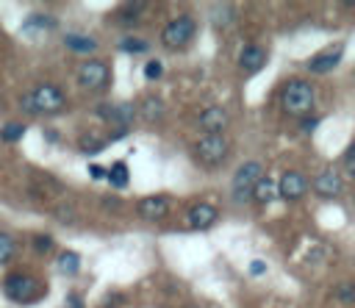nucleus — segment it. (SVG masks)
Here are the masks:
<instances>
[{
    "instance_id": "obj_9",
    "label": "nucleus",
    "mask_w": 355,
    "mask_h": 308,
    "mask_svg": "<svg viewBox=\"0 0 355 308\" xmlns=\"http://www.w3.org/2000/svg\"><path fill=\"white\" fill-rule=\"evenodd\" d=\"M341 58H344V44H333V47H324V50L313 53V55L305 61V67H308V72H313V75H327V72H333V69L341 64Z\"/></svg>"
},
{
    "instance_id": "obj_1",
    "label": "nucleus",
    "mask_w": 355,
    "mask_h": 308,
    "mask_svg": "<svg viewBox=\"0 0 355 308\" xmlns=\"http://www.w3.org/2000/svg\"><path fill=\"white\" fill-rule=\"evenodd\" d=\"M67 105H69L67 94L53 83H39V86H33L31 92H25L19 97V108L28 111V114H36V117L61 114V111H67Z\"/></svg>"
},
{
    "instance_id": "obj_35",
    "label": "nucleus",
    "mask_w": 355,
    "mask_h": 308,
    "mask_svg": "<svg viewBox=\"0 0 355 308\" xmlns=\"http://www.w3.org/2000/svg\"><path fill=\"white\" fill-rule=\"evenodd\" d=\"M263 272H266V264H263L261 258L250 261V275H263Z\"/></svg>"
},
{
    "instance_id": "obj_11",
    "label": "nucleus",
    "mask_w": 355,
    "mask_h": 308,
    "mask_svg": "<svg viewBox=\"0 0 355 308\" xmlns=\"http://www.w3.org/2000/svg\"><path fill=\"white\" fill-rule=\"evenodd\" d=\"M308 189H311V180H308L302 172H297V169L283 172L280 183H277V191H280V197H283L286 203H297V200H302V197L308 194Z\"/></svg>"
},
{
    "instance_id": "obj_5",
    "label": "nucleus",
    "mask_w": 355,
    "mask_h": 308,
    "mask_svg": "<svg viewBox=\"0 0 355 308\" xmlns=\"http://www.w3.org/2000/svg\"><path fill=\"white\" fill-rule=\"evenodd\" d=\"M227 153H230V142H227L225 136H205V133H202V136L194 142V147H191L194 161H197L200 166H205V169L219 166V164L227 158Z\"/></svg>"
},
{
    "instance_id": "obj_26",
    "label": "nucleus",
    "mask_w": 355,
    "mask_h": 308,
    "mask_svg": "<svg viewBox=\"0 0 355 308\" xmlns=\"http://www.w3.org/2000/svg\"><path fill=\"white\" fill-rule=\"evenodd\" d=\"M22 136H25V125H22V122H6V125L0 128V139H3L6 144L19 142Z\"/></svg>"
},
{
    "instance_id": "obj_6",
    "label": "nucleus",
    "mask_w": 355,
    "mask_h": 308,
    "mask_svg": "<svg viewBox=\"0 0 355 308\" xmlns=\"http://www.w3.org/2000/svg\"><path fill=\"white\" fill-rule=\"evenodd\" d=\"M194 31H197L194 17L178 14V17H172V19L161 28V44L169 47V50H183V47L194 39Z\"/></svg>"
},
{
    "instance_id": "obj_7",
    "label": "nucleus",
    "mask_w": 355,
    "mask_h": 308,
    "mask_svg": "<svg viewBox=\"0 0 355 308\" xmlns=\"http://www.w3.org/2000/svg\"><path fill=\"white\" fill-rule=\"evenodd\" d=\"M75 80H78V86L86 89V92H100V89H105V86L111 83V67H108V61H103V58L83 61V64L78 67V72H75Z\"/></svg>"
},
{
    "instance_id": "obj_30",
    "label": "nucleus",
    "mask_w": 355,
    "mask_h": 308,
    "mask_svg": "<svg viewBox=\"0 0 355 308\" xmlns=\"http://www.w3.org/2000/svg\"><path fill=\"white\" fill-rule=\"evenodd\" d=\"M31 247H33L36 253H47V250L53 247V239H50L47 233H36V236H31Z\"/></svg>"
},
{
    "instance_id": "obj_40",
    "label": "nucleus",
    "mask_w": 355,
    "mask_h": 308,
    "mask_svg": "<svg viewBox=\"0 0 355 308\" xmlns=\"http://www.w3.org/2000/svg\"><path fill=\"white\" fill-rule=\"evenodd\" d=\"M0 108H3V94H0Z\"/></svg>"
},
{
    "instance_id": "obj_21",
    "label": "nucleus",
    "mask_w": 355,
    "mask_h": 308,
    "mask_svg": "<svg viewBox=\"0 0 355 308\" xmlns=\"http://www.w3.org/2000/svg\"><path fill=\"white\" fill-rule=\"evenodd\" d=\"M114 189H125L128 183H130V166L125 164V161H116V164H111L108 166V178H105Z\"/></svg>"
},
{
    "instance_id": "obj_17",
    "label": "nucleus",
    "mask_w": 355,
    "mask_h": 308,
    "mask_svg": "<svg viewBox=\"0 0 355 308\" xmlns=\"http://www.w3.org/2000/svg\"><path fill=\"white\" fill-rule=\"evenodd\" d=\"M136 114H141L144 122H161L164 114H166V105L158 94H150V97L141 100V108H136Z\"/></svg>"
},
{
    "instance_id": "obj_2",
    "label": "nucleus",
    "mask_w": 355,
    "mask_h": 308,
    "mask_svg": "<svg viewBox=\"0 0 355 308\" xmlns=\"http://www.w3.org/2000/svg\"><path fill=\"white\" fill-rule=\"evenodd\" d=\"M3 291L17 305H33L47 294V283L31 272H11L3 280Z\"/></svg>"
},
{
    "instance_id": "obj_27",
    "label": "nucleus",
    "mask_w": 355,
    "mask_h": 308,
    "mask_svg": "<svg viewBox=\"0 0 355 308\" xmlns=\"http://www.w3.org/2000/svg\"><path fill=\"white\" fill-rule=\"evenodd\" d=\"M333 297H336L341 305H355V283H352V280H347V283H336Z\"/></svg>"
},
{
    "instance_id": "obj_13",
    "label": "nucleus",
    "mask_w": 355,
    "mask_h": 308,
    "mask_svg": "<svg viewBox=\"0 0 355 308\" xmlns=\"http://www.w3.org/2000/svg\"><path fill=\"white\" fill-rule=\"evenodd\" d=\"M169 208H172V203L164 194H150V197H144V200L136 203V214L141 219H147V222H161L169 214Z\"/></svg>"
},
{
    "instance_id": "obj_8",
    "label": "nucleus",
    "mask_w": 355,
    "mask_h": 308,
    "mask_svg": "<svg viewBox=\"0 0 355 308\" xmlns=\"http://www.w3.org/2000/svg\"><path fill=\"white\" fill-rule=\"evenodd\" d=\"M94 114L114 128H130V122L136 119V105L133 103H100Z\"/></svg>"
},
{
    "instance_id": "obj_24",
    "label": "nucleus",
    "mask_w": 355,
    "mask_h": 308,
    "mask_svg": "<svg viewBox=\"0 0 355 308\" xmlns=\"http://www.w3.org/2000/svg\"><path fill=\"white\" fill-rule=\"evenodd\" d=\"M14 255H17V239H14L11 233L0 230V266L8 264Z\"/></svg>"
},
{
    "instance_id": "obj_14",
    "label": "nucleus",
    "mask_w": 355,
    "mask_h": 308,
    "mask_svg": "<svg viewBox=\"0 0 355 308\" xmlns=\"http://www.w3.org/2000/svg\"><path fill=\"white\" fill-rule=\"evenodd\" d=\"M313 191L319 194V197H324V200H336L338 194H341V189H344V178L336 172V169H324V172H319L316 178H313Z\"/></svg>"
},
{
    "instance_id": "obj_22",
    "label": "nucleus",
    "mask_w": 355,
    "mask_h": 308,
    "mask_svg": "<svg viewBox=\"0 0 355 308\" xmlns=\"http://www.w3.org/2000/svg\"><path fill=\"white\" fill-rule=\"evenodd\" d=\"M144 11H147V3H125L122 8H119V19L122 22H128V25H133V22H139L141 17H144Z\"/></svg>"
},
{
    "instance_id": "obj_18",
    "label": "nucleus",
    "mask_w": 355,
    "mask_h": 308,
    "mask_svg": "<svg viewBox=\"0 0 355 308\" xmlns=\"http://www.w3.org/2000/svg\"><path fill=\"white\" fill-rule=\"evenodd\" d=\"M277 197H280L277 180H272V178H261V180L255 183V189H252V200H255L258 205H269V203H275Z\"/></svg>"
},
{
    "instance_id": "obj_15",
    "label": "nucleus",
    "mask_w": 355,
    "mask_h": 308,
    "mask_svg": "<svg viewBox=\"0 0 355 308\" xmlns=\"http://www.w3.org/2000/svg\"><path fill=\"white\" fill-rule=\"evenodd\" d=\"M216 216H219V211H216V205H211V203H194V205L186 211V222H189L191 230H208V228L216 222Z\"/></svg>"
},
{
    "instance_id": "obj_34",
    "label": "nucleus",
    "mask_w": 355,
    "mask_h": 308,
    "mask_svg": "<svg viewBox=\"0 0 355 308\" xmlns=\"http://www.w3.org/2000/svg\"><path fill=\"white\" fill-rule=\"evenodd\" d=\"M89 178H92V180H105V178H108V169L100 166V164H89Z\"/></svg>"
},
{
    "instance_id": "obj_33",
    "label": "nucleus",
    "mask_w": 355,
    "mask_h": 308,
    "mask_svg": "<svg viewBox=\"0 0 355 308\" xmlns=\"http://www.w3.org/2000/svg\"><path fill=\"white\" fill-rule=\"evenodd\" d=\"M297 122H300V130H302V133H313V130L322 125V117H311V114H308V117H302V119H297Z\"/></svg>"
},
{
    "instance_id": "obj_37",
    "label": "nucleus",
    "mask_w": 355,
    "mask_h": 308,
    "mask_svg": "<svg viewBox=\"0 0 355 308\" xmlns=\"http://www.w3.org/2000/svg\"><path fill=\"white\" fill-rule=\"evenodd\" d=\"M55 214H58V219H61V222H72V208H69V205L55 208Z\"/></svg>"
},
{
    "instance_id": "obj_36",
    "label": "nucleus",
    "mask_w": 355,
    "mask_h": 308,
    "mask_svg": "<svg viewBox=\"0 0 355 308\" xmlns=\"http://www.w3.org/2000/svg\"><path fill=\"white\" fill-rule=\"evenodd\" d=\"M64 308H83V300H80L78 294H67V302H64Z\"/></svg>"
},
{
    "instance_id": "obj_23",
    "label": "nucleus",
    "mask_w": 355,
    "mask_h": 308,
    "mask_svg": "<svg viewBox=\"0 0 355 308\" xmlns=\"http://www.w3.org/2000/svg\"><path fill=\"white\" fill-rule=\"evenodd\" d=\"M105 142H108V139H100V136H89V133H83V136L78 139V150H80L83 155H94V153H100V150L105 147Z\"/></svg>"
},
{
    "instance_id": "obj_3",
    "label": "nucleus",
    "mask_w": 355,
    "mask_h": 308,
    "mask_svg": "<svg viewBox=\"0 0 355 308\" xmlns=\"http://www.w3.org/2000/svg\"><path fill=\"white\" fill-rule=\"evenodd\" d=\"M313 100H316L313 86L302 78H291L280 89V111L288 114V117H297V119L308 117L313 111Z\"/></svg>"
},
{
    "instance_id": "obj_4",
    "label": "nucleus",
    "mask_w": 355,
    "mask_h": 308,
    "mask_svg": "<svg viewBox=\"0 0 355 308\" xmlns=\"http://www.w3.org/2000/svg\"><path fill=\"white\" fill-rule=\"evenodd\" d=\"M263 178V169L258 161H244L236 172H233V180H230V197L236 205H244L252 200V189L255 183Z\"/></svg>"
},
{
    "instance_id": "obj_28",
    "label": "nucleus",
    "mask_w": 355,
    "mask_h": 308,
    "mask_svg": "<svg viewBox=\"0 0 355 308\" xmlns=\"http://www.w3.org/2000/svg\"><path fill=\"white\" fill-rule=\"evenodd\" d=\"M119 50L122 53H147L150 50V42H144L139 36H125V39H119Z\"/></svg>"
},
{
    "instance_id": "obj_41",
    "label": "nucleus",
    "mask_w": 355,
    "mask_h": 308,
    "mask_svg": "<svg viewBox=\"0 0 355 308\" xmlns=\"http://www.w3.org/2000/svg\"><path fill=\"white\" fill-rule=\"evenodd\" d=\"M189 308H197V305H189Z\"/></svg>"
},
{
    "instance_id": "obj_25",
    "label": "nucleus",
    "mask_w": 355,
    "mask_h": 308,
    "mask_svg": "<svg viewBox=\"0 0 355 308\" xmlns=\"http://www.w3.org/2000/svg\"><path fill=\"white\" fill-rule=\"evenodd\" d=\"M211 17H214V22H216L219 28H227V25L236 22V8H233V6H214V8H211Z\"/></svg>"
},
{
    "instance_id": "obj_32",
    "label": "nucleus",
    "mask_w": 355,
    "mask_h": 308,
    "mask_svg": "<svg viewBox=\"0 0 355 308\" xmlns=\"http://www.w3.org/2000/svg\"><path fill=\"white\" fill-rule=\"evenodd\" d=\"M161 75H164L161 61H147V64H144V78H147V80H158Z\"/></svg>"
},
{
    "instance_id": "obj_10",
    "label": "nucleus",
    "mask_w": 355,
    "mask_h": 308,
    "mask_svg": "<svg viewBox=\"0 0 355 308\" xmlns=\"http://www.w3.org/2000/svg\"><path fill=\"white\" fill-rule=\"evenodd\" d=\"M230 125V117L222 105H208L197 114V128L205 133V136H222L225 128Z\"/></svg>"
},
{
    "instance_id": "obj_29",
    "label": "nucleus",
    "mask_w": 355,
    "mask_h": 308,
    "mask_svg": "<svg viewBox=\"0 0 355 308\" xmlns=\"http://www.w3.org/2000/svg\"><path fill=\"white\" fill-rule=\"evenodd\" d=\"M344 172L349 180H355V142L344 150Z\"/></svg>"
},
{
    "instance_id": "obj_19",
    "label": "nucleus",
    "mask_w": 355,
    "mask_h": 308,
    "mask_svg": "<svg viewBox=\"0 0 355 308\" xmlns=\"http://www.w3.org/2000/svg\"><path fill=\"white\" fill-rule=\"evenodd\" d=\"M55 266H58L61 275L72 277V275L80 272V255H78L75 250H61V253L55 255Z\"/></svg>"
},
{
    "instance_id": "obj_38",
    "label": "nucleus",
    "mask_w": 355,
    "mask_h": 308,
    "mask_svg": "<svg viewBox=\"0 0 355 308\" xmlns=\"http://www.w3.org/2000/svg\"><path fill=\"white\" fill-rule=\"evenodd\" d=\"M44 139H47V142H58V133H53V130H44Z\"/></svg>"
},
{
    "instance_id": "obj_39",
    "label": "nucleus",
    "mask_w": 355,
    "mask_h": 308,
    "mask_svg": "<svg viewBox=\"0 0 355 308\" xmlns=\"http://www.w3.org/2000/svg\"><path fill=\"white\" fill-rule=\"evenodd\" d=\"M103 308H116V305H103Z\"/></svg>"
},
{
    "instance_id": "obj_12",
    "label": "nucleus",
    "mask_w": 355,
    "mask_h": 308,
    "mask_svg": "<svg viewBox=\"0 0 355 308\" xmlns=\"http://www.w3.org/2000/svg\"><path fill=\"white\" fill-rule=\"evenodd\" d=\"M58 191H64V183L50 178L44 169H31V183H28V194L36 200L44 197H58Z\"/></svg>"
},
{
    "instance_id": "obj_20",
    "label": "nucleus",
    "mask_w": 355,
    "mask_h": 308,
    "mask_svg": "<svg viewBox=\"0 0 355 308\" xmlns=\"http://www.w3.org/2000/svg\"><path fill=\"white\" fill-rule=\"evenodd\" d=\"M64 44L72 50V53H94L97 50V39L86 36V33H67L64 36Z\"/></svg>"
},
{
    "instance_id": "obj_16",
    "label": "nucleus",
    "mask_w": 355,
    "mask_h": 308,
    "mask_svg": "<svg viewBox=\"0 0 355 308\" xmlns=\"http://www.w3.org/2000/svg\"><path fill=\"white\" fill-rule=\"evenodd\" d=\"M239 67L244 69V72H261L263 67H266V50L261 47V44H247V47H241V53H239Z\"/></svg>"
},
{
    "instance_id": "obj_31",
    "label": "nucleus",
    "mask_w": 355,
    "mask_h": 308,
    "mask_svg": "<svg viewBox=\"0 0 355 308\" xmlns=\"http://www.w3.org/2000/svg\"><path fill=\"white\" fill-rule=\"evenodd\" d=\"M55 22L47 14H31V19L25 22V28H53Z\"/></svg>"
}]
</instances>
